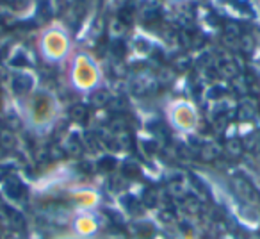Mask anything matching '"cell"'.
Returning a JSON list of instances; mask_svg holds the SVG:
<instances>
[{"label":"cell","mask_w":260,"mask_h":239,"mask_svg":"<svg viewBox=\"0 0 260 239\" xmlns=\"http://www.w3.org/2000/svg\"><path fill=\"white\" fill-rule=\"evenodd\" d=\"M75 75H77L75 77L77 84H80V86H89V84L94 80V72L87 65H84V63H79Z\"/></svg>","instance_id":"6da1fadb"},{"label":"cell","mask_w":260,"mask_h":239,"mask_svg":"<svg viewBox=\"0 0 260 239\" xmlns=\"http://www.w3.org/2000/svg\"><path fill=\"white\" fill-rule=\"evenodd\" d=\"M75 227H77V230H79V234H84V235L93 234V232L96 230V223H94L93 218H89V216H80L79 220L75 221Z\"/></svg>","instance_id":"7a4b0ae2"}]
</instances>
